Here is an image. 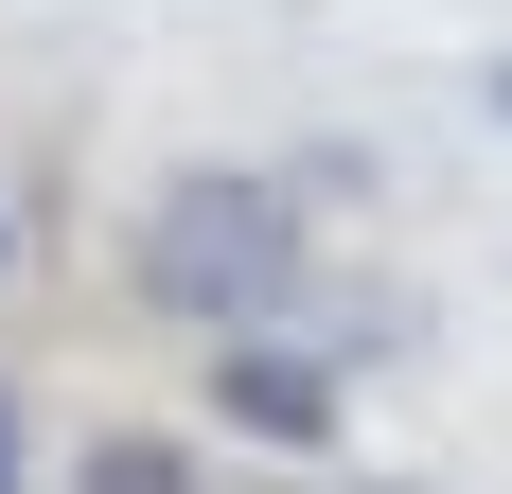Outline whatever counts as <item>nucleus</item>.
I'll return each mask as SVG.
<instances>
[{
    "mask_svg": "<svg viewBox=\"0 0 512 494\" xmlns=\"http://www.w3.org/2000/svg\"><path fill=\"white\" fill-rule=\"evenodd\" d=\"M71 494H195V459L124 424V442H89V459H71Z\"/></svg>",
    "mask_w": 512,
    "mask_h": 494,
    "instance_id": "nucleus-3",
    "label": "nucleus"
},
{
    "mask_svg": "<svg viewBox=\"0 0 512 494\" xmlns=\"http://www.w3.org/2000/svg\"><path fill=\"white\" fill-rule=\"evenodd\" d=\"M0 265H18V230H0Z\"/></svg>",
    "mask_w": 512,
    "mask_h": 494,
    "instance_id": "nucleus-6",
    "label": "nucleus"
},
{
    "mask_svg": "<svg viewBox=\"0 0 512 494\" xmlns=\"http://www.w3.org/2000/svg\"><path fill=\"white\" fill-rule=\"evenodd\" d=\"M371 494H407V477H371Z\"/></svg>",
    "mask_w": 512,
    "mask_h": 494,
    "instance_id": "nucleus-7",
    "label": "nucleus"
},
{
    "mask_svg": "<svg viewBox=\"0 0 512 494\" xmlns=\"http://www.w3.org/2000/svg\"><path fill=\"white\" fill-rule=\"evenodd\" d=\"M212 424H230V442H265V459H336V424H354V406H336V353H301V336H212Z\"/></svg>",
    "mask_w": 512,
    "mask_h": 494,
    "instance_id": "nucleus-2",
    "label": "nucleus"
},
{
    "mask_svg": "<svg viewBox=\"0 0 512 494\" xmlns=\"http://www.w3.org/2000/svg\"><path fill=\"white\" fill-rule=\"evenodd\" d=\"M0 494H18V389H0Z\"/></svg>",
    "mask_w": 512,
    "mask_h": 494,
    "instance_id": "nucleus-4",
    "label": "nucleus"
},
{
    "mask_svg": "<svg viewBox=\"0 0 512 494\" xmlns=\"http://www.w3.org/2000/svg\"><path fill=\"white\" fill-rule=\"evenodd\" d=\"M477 106H495V124H512V53H495V71H477Z\"/></svg>",
    "mask_w": 512,
    "mask_h": 494,
    "instance_id": "nucleus-5",
    "label": "nucleus"
},
{
    "mask_svg": "<svg viewBox=\"0 0 512 494\" xmlns=\"http://www.w3.org/2000/svg\"><path fill=\"white\" fill-rule=\"evenodd\" d=\"M301 283H318V247H301V212L265 195V177H159V212H142V300L159 318L248 336V318H283Z\"/></svg>",
    "mask_w": 512,
    "mask_h": 494,
    "instance_id": "nucleus-1",
    "label": "nucleus"
}]
</instances>
